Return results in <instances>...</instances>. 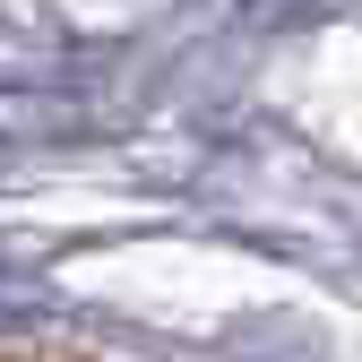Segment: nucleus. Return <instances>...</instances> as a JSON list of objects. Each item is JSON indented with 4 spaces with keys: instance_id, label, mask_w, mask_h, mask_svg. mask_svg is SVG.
<instances>
[{
    "instance_id": "f257e3e1",
    "label": "nucleus",
    "mask_w": 362,
    "mask_h": 362,
    "mask_svg": "<svg viewBox=\"0 0 362 362\" xmlns=\"http://www.w3.org/2000/svg\"><path fill=\"white\" fill-rule=\"evenodd\" d=\"M0 362H61V354H0Z\"/></svg>"
}]
</instances>
